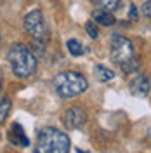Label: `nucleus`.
Here are the masks:
<instances>
[{
	"mask_svg": "<svg viewBox=\"0 0 151 153\" xmlns=\"http://www.w3.org/2000/svg\"><path fill=\"white\" fill-rule=\"evenodd\" d=\"M7 61L12 73L19 78H28L37 71V57L30 51V47L23 44H16L7 52Z\"/></svg>",
	"mask_w": 151,
	"mask_h": 153,
	"instance_id": "f257e3e1",
	"label": "nucleus"
},
{
	"mask_svg": "<svg viewBox=\"0 0 151 153\" xmlns=\"http://www.w3.org/2000/svg\"><path fill=\"white\" fill-rule=\"evenodd\" d=\"M110 52H111V59L122 68L125 73L135 71L137 59H135L132 42L127 37L115 33L113 37H111V42H110Z\"/></svg>",
	"mask_w": 151,
	"mask_h": 153,
	"instance_id": "f03ea898",
	"label": "nucleus"
},
{
	"mask_svg": "<svg viewBox=\"0 0 151 153\" xmlns=\"http://www.w3.org/2000/svg\"><path fill=\"white\" fill-rule=\"evenodd\" d=\"M52 84H54L56 92L64 99H71V97L80 96L89 87L87 78L82 73H76V71H61V73H57L54 76V80H52Z\"/></svg>",
	"mask_w": 151,
	"mask_h": 153,
	"instance_id": "7ed1b4c3",
	"label": "nucleus"
},
{
	"mask_svg": "<svg viewBox=\"0 0 151 153\" xmlns=\"http://www.w3.org/2000/svg\"><path fill=\"white\" fill-rule=\"evenodd\" d=\"M33 153H70V139L64 132L54 127H45L38 134Z\"/></svg>",
	"mask_w": 151,
	"mask_h": 153,
	"instance_id": "20e7f679",
	"label": "nucleus"
},
{
	"mask_svg": "<svg viewBox=\"0 0 151 153\" xmlns=\"http://www.w3.org/2000/svg\"><path fill=\"white\" fill-rule=\"evenodd\" d=\"M24 30L33 38H37V40H45L49 35L44 14L40 10H31L30 14H26V18H24Z\"/></svg>",
	"mask_w": 151,
	"mask_h": 153,
	"instance_id": "39448f33",
	"label": "nucleus"
},
{
	"mask_svg": "<svg viewBox=\"0 0 151 153\" xmlns=\"http://www.w3.org/2000/svg\"><path fill=\"white\" fill-rule=\"evenodd\" d=\"M87 122V113L82 108H70L64 113V124L68 129H80Z\"/></svg>",
	"mask_w": 151,
	"mask_h": 153,
	"instance_id": "423d86ee",
	"label": "nucleus"
},
{
	"mask_svg": "<svg viewBox=\"0 0 151 153\" xmlns=\"http://www.w3.org/2000/svg\"><path fill=\"white\" fill-rule=\"evenodd\" d=\"M130 92L132 96H137V97H146L148 92H150V80L148 76L144 75H137L130 82Z\"/></svg>",
	"mask_w": 151,
	"mask_h": 153,
	"instance_id": "0eeeda50",
	"label": "nucleus"
},
{
	"mask_svg": "<svg viewBox=\"0 0 151 153\" xmlns=\"http://www.w3.org/2000/svg\"><path fill=\"white\" fill-rule=\"evenodd\" d=\"M7 137H9V141L14 144V146H28L30 144V139L26 137V134H24L23 127H21L19 124H12L10 125Z\"/></svg>",
	"mask_w": 151,
	"mask_h": 153,
	"instance_id": "6e6552de",
	"label": "nucleus"
},
{
	"mask_svg": "<svg viewBox=\"0 0 151 153\" xmlns=\"http://www.w3.org/2000/svg\"><path fill=\"white\" fill-rule=\"evenodd\" d=\"M94 19L95 23H99V25H103V26H111V25H115V16L111 14V10H104V9H97L94 10Z\"/></svg>",
	"mask_w": 151,
	"mask_h": 153,
	"instance_id": "1a4fd4ad",
	"label": "nucleus"
},
{
	"mask_svg": "<svg viewBox=\"0 0 151 153\" xmlns=\"http://www.w3.org/2000/svg\"><path fill=\"white\" fill-rule=\"evenodd\" d=\"M94 75L99 82H110L115 78V73L110 70V68H104L101 65H95L94 66Z\"/></svg>",
	"mask_w": 151,
	"mask_h": 153,
	"instance_id": "9d476101",
	"label": "nucleus"
},
{
	"mask_svg": "<svg viewBox=\"0 0 151 153\" xmlns=\"http://www.w3.org/2000/svg\"><path fill=\"white\" fill-rule=\"evenodd\" d=\"M66 47H68V51H70V54H71V56H75V57H78V56H82V54H84V47H82V44H80L78 40H75V38L68 40Z\"/></svg>",
	"mask_w": 151,
	"mask_h": 153,
	"instance_id": "9b49d317",
	"label": "nucleus"
},
{
	"mask_svg": "<svg viewBox=\"0 0 151 153\" xmlns=\"http://www.w3.org/2000/svg\"><path fill=\"white\" fill-rule=\"evenodd\" d=\"M122 0H95V4L99 5V9L104 10H115L118 5H120Z\"/></svg>",
	"mask_w": 151,
	"mask_h": 153,
	"instance_id": "f8f14e48",
	"label": "nucleus"
},
{
	"mask_svg": "<svg viewBox=\"0 0 151 153\" xmlns=\"http://www.w3.org/2000/svg\"><path fill=\"white\" fill-rule=\"evenodd\" d=\"M9 111H10V101L5 97V99H2V101H0V124L7 118Z\"/></svg>",
	"mask_w": 151,
	"mask_h": 153,
	"instance_id": "ddd939ff",
	"label": "nucleus"
},
{
	"mask_svg": "<svg viewBox=\"0 0 151 153\" xmlns=\"http://www.w3.org/2000/svg\"><path fill=\"white\" fill-rule=\"evenodd\" d=\"M85 31H87V35L90 38H97L99 37V31H97V28H95V25L92 23V21H89L87 25H85Z\"/></svg>",
	"mask_w": 151,
	"mask_h": 153,
	"instance_id": "4468645a",
	"label": "nucleus"
},
{
	"mask_svg": "<svg viewBox=\"0 0 151 153\" xmlns=\"http://www.w3.org/2000/svg\"><path fill=\"white\" fill-rule=\"evenodd\" d=\"M142 14L148 19H151V0H146V2L142 4Z\"/></svg>",
	"mask_w": 151,
	"mask_h": 153,
	"instance_id": "2eb2a0df",
	"label": "nucleus"
},
{
	"mask_svg": "<svg viewBox=\"0 0 151 153\" xmlns=\"http://www.w3.org/2000/svg\"><path fill=\"white\" fill-rule=\"evenodd\" d=\"M137 16H139V10H137V7H135V5H130L129 18H130V19H137Z\"/></svg>",
	"mask_w": 151,
	"mask_h": 153,
	"instance_id": "dca6fc26",
	"label": "nucleus"
},
{
	"mask_svg": "<svg viewBox=\"0 0 151 153\" xmlns=\"http://www.w3.org/2000/svg\"><path fill=\"white\" fill-rule=\"evenodd\" d=\"M76 153H87V152H82V150H76Z\"/></svg>",
	"mask_w": 151,
	"mask_h": 153,
	"instance_id": "f3484780",
	"label": "nucleus"
},
{
	"mask_svg": "<svg viewBox=\"0 0 151 153\" xmlns=\"http://www.w3.org/2000/svg\"><path fill=\"white\" fill-rule=\"evenodd\" d=\"M0 87H2V82H0Z\"/></svg>",
	"mask_w": 151,
	"mask_h": 153,
	"instance_id": "a211bd4d",
	"label": "nucleus"
}]
</instances>
